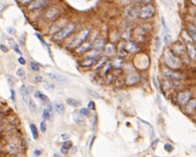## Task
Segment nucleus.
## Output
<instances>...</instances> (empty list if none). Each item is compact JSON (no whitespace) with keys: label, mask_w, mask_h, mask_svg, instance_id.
<instances>
[{"label":"nucleus","mask_w":196,"mask_h":157,"mask_svg":"<svg viewBox=\"0 0 196 157\" xmlns=\"http://www.w3.org/2000/svg\"><path fill=\"white\" fill-rule=\"evenodd\" d=\"M126 80H127L128 85H134L137 82L140 81V76L138 75V73H129Z\"/></svg>","instance_id":"obj_10"},{"label":"nucleus","mask_w":196,"mask_h":157,"mask_svg":"<svg viewBox=\"0 0 196 157\" xmlns=\"http://www.w3.org/2000/svg\"><path fill=\"white\" fill-rule=\"evenodd\" d=\"M43 88L45 90H47L49 92H51V91H53L55 88L54 85L52 84V83H50V82H48V81H45L43 83Z\"/></svg>","instance_id":"obj_24"},{"label":"nucleus","mask_w":196,"mask_h":157,"mask_svg":"<svg viewBox=\"0 0 196 157\" xmlns=\"http://www.w3.org/2000/svg\"><path fill=\"white\" fill-rule=\"evenodd\" d=\"M164 149H165V151H167V152H171L172 149H173V147L170 144L167 143L164 145Z\"/></svg>","instance_id":"obj_36"},{"label":"nucleus","mask_w":196,"mask_h":157,"mask_svg":"<svg viewBox=\"0 0 196 157\" xmlns=\"http://www.w3.org/2000/svg\"><path fill=\"white\" fill-rule=\"evenodd\" d=\"M163 60L165 65L171 70H176L181 67V61L179 60V58L169 49L165 50L163 54Z\"/></svg>","instance_id":"obj_1"},{"label":"nucleus","mask_w":196,"mask_h":157,"mask_svg":"<svg viewBox=\"0 0 196 157\" xmlns=\"http://www.w3.org/2000/svg\"><path fill=\"white\" fill-rule=\"evenodd\" d=\"M0 49L3 52H5V53H6L7 51H8V48H7L6 45H4V44H0Z\"/></svg>","instance_id":"obj_41"},{"label":"nucleus","mask_w":196,"mask_h":157,"mask_svg":"<svg viewBox=\"0 0 196 157\" xmlns=\"http://www.w3.org/2000/svg\"><path fill=\"white\" fill-rule=\"evenodd\" d=\"M28 105H29V109L32 112H35L36 111V104L34 103V101L32 99H29L28 100Z\"/></svg>","instance_id":"obj_27"},{"label":"nucleus","mask_w":196,"mask_h":157,"mask_svg":"<svg viewBox=\"0 0 196 157\" xmlns=\"http://www.w3.org/2000/svg\"><path fill=\"white\" fill-rule=\"evenodd\" d=\"M186 32L190 35V37L194 40V41H195V28L193 27H186Z\"/></svg>","instance_id":"obj_20"},{"label":"nucleus","mask_w":196,"mask_h":157,"mask_svg":"<svg viewBox=\"0 0 196 157\" xmlns=\"http://www.w3.org/2000/svg\"><path fill=\"white\" fill-rule=\"evenodd\" d=\"M34 34H35V36H36V37L38 38V40H39V41H40L41 42H42V44L44 45V46H46V43H45V42H44V41L42 40V36H41L40 34H37V33H35Z\"/></svg>","instance_id":"obj_40"},{"label":"nucleus","mask_w":196,"mask_h":157,"mask_svg":"<svg viewBox=\"0 0 196 157\" xmlns=\"http://www.w3.org/2000/svg\"><path fill=\"white\" fill-rule=\"evenodd\" d=\"M88 109H95V103L94 102H89L88 104Z\"/></svg>","instance_id":"obj_38"},{"label":"nucleus","mask_w":196,"mask_h":157,"mask_svg":"<svg viewBox=\"0 0 196 157\" xmlns=\"http://www.w3.org/2000/svg\"><path fill=\"white\" fill-rule=\"evenodd\" d=\"M89 34H90V29L89 28L83 29L79 34H76L74 37L72 39V41L68 43V47L70 49H74L79 47L80 45H81L84 41L87 40Z\"/></svg>","instance_id":"obj_2"},{"label":"nucleus","mask_w":196,"mask_h":157,"mask_svg":"<svg viewBox=\"0 0 196 157\" xmlns=\"http://www.w3.org/2000/svg\"><path fill=\"white\" fill-rule=\"evenodd\" d=\"M20 92V96H21L23 102H24V103H28V100H29V99H28V96H29V94H28V92H27V89L25 85H21Z\"/></svg>","instance_id":"obj_11"},{"label":"nucleus","mask_w":196,"mask_h":157,"mask_svg":"<svg viewBox=\"0 0 196 157\" xmlns=\"http://www.w3.org/2000/svg\"><path fill=\"white\" fill-rule=\"evenodd\" d=\"M163 41H164V43L169 44L170 42L171 41V36L170 34H165L164 37H163Z\"/></svg>","instance_id":"obj_34"},{"label":"nucleus","mask_w":196,"mask_h":157,"mask_svg":"<svg viewBox=\"0 0 196 157\" xmlns=\"http://www.w3.org/2000/svg\"><path fill=\"white\" fill-rule=\"evenodd\" d=\"M34 82H36V83H39V82H42V77L40 75H37V76H35L34 77Z\"/></svg>","instance_id":"obj_39"},{"label":"nucleus","mask_w":196,"mask_h":157,"mask_svg":"<svg viewBox=\"0 0 196 157\" xmlns=\"http://www.w3.org/2000/svg\"><path fill=\"white\" fill-rule=\"evenodd\" d=\"M74 120L75 121V123L78 124H83V123H84L83 117H82V116H80V115H76V114H74Z\"/></svg>","instance_id":"obj_25"},{"label":"nucleus","mask_w":196,"mask_h":157,"mask_svg":"<svg viewBox=\"0 0 196 157\" xmlns=\"http://www.w3.org/2000/svg\"><path fill=\"white\" fill-rule=\"evenodd\" d=\"M66 103L70 106H73V107H78L81 105V102L79 100H76L74 98H67L66 99Z\"/></svg>","instance_id":"obj_18"},{"label":"nucleus","mask_w":196,"mask_h":157,"mask_svg":"<svg viewBox=\"0 0 196 157\" xmlns=\"http://www.w3.org/2000/svg\"><path fill=\"white\" fill-rule=\"evenodd\" d=\"M137 9H138V7H136V8L135 7H131L130 9L126 11V14L131 18H136L140 14V12Z\"/></svg>","instance_id":"obj_16"},{"label":"nucleus","mask_w":196,"mask_h":157,"mask_svg":"<svg viewBox=\"0 0 196 157\" xmlns=\"http://www.w3.org/2000/svg\"><path fill=\"white\" fill-rule=\"evenodd\" d=\"M54 157H60L58 154H54Z\"/></svg>","instance_id":"obj_47"},{"label":"nucleus","mask_w":196,"mask_h":157,"mask_svg":"<svg viewBox=\"0 0 196 157\" xmlns=\"http://www.w3.org/2000/svg\"><path fill=\"white\" fill-rule=\"evenodd\" d=\"M90 46H91V45H90L89 42L85 43V44H83V45H81L80 48H78L75 50V52H76L77 54H82V53H84V52H87V50L90 48Z\"/></svg>","instance_id":"obj_17"},{"label":"nucleus","mask_w":196,"mask_h":157,"mask_svg":"<svg viewBox=\"0 0 196 157\" xmlns=\"http://www.w3.org/2000/svg\"><path fill=\"white\" fill-rule=\"evenodd\" d=\"M75 29V26L74 23H69L66 26L63 27L62 29L58 30V33H56L53 36V39L56 41H61L66 38H67L70 34H72Z\"/></svg>","instance_id":"obj_3"},{"label":"nucleus","mask_w":196,"mask_h":157,"mask_svg":"<svg viewBox=\"0 0 196 157\" xmlns=\"http://www.w3.org/2000/svg\"><path fill=\"white\" fill-rule=\"evenodd\" d=\"M47 75L55 82L58 83V84H66L68 83V79L65 76L58 74V73H48Z\"/></svg>","instance_id":"obj_6"},{"label":"nucleus","mask_w":196,"mask_h":157,"mask_svg":"<svg viewBox=\"0 0 196 157\" xmlns=\"http://www.w3.org/2000/svg\"><path fill=\"white\" fill-rule=\"evenodd\" d=\"M46 127H47V126H46V123H45V121L41 122L40 129L42 132H45V131H46Z\"/></svg>","instance_id":"obj_35"},{"label":"nucleus","mask_w":196,"mask_h":157,"mask_svg":"<svg viewBox=\"0 0 196 157\" xmlns=\"http://www.w3.org/2000/svg\"><path fill=\"white\" fill-rule=\"evenodd\" d=\"M6 31L8 34H12V35H14V34H15V33H16V31H15V29H14V27H7Z\"/></svg>","instance_id":"obj_37"},{"label":"nucleus","mask_w":196,"mask_h":157,"mask_svg":"<svg viewBox=\"0 0 196 157\" xmlns=\"http://www.w3.org/2000/svg\"><path fill=\"white\" fill-rule=\"evenodd\" d=\"M30 68L34 72H38L40 70V65L37 63H35V62L31 61L30 62Z\"/></svg>","instance_id":"obj_26"},{"label":"nucleus","mask_w":196,"mask_h":157,"mask_svg":"<svg viewBox=\"0 0 196 157\" xmlns=\"http://www.w3.org/2000/svg\"><path fill=\"white\" fill-rule=\"evenodd\" d=\"M53 107H54L55 111L58 114H63L65 112V106H64L63 103L55 102L54 104H53Z\"/></svg>","instance_id":"obj_15"},{"label":"nucleus","mask_w":196,"mask_h":157,"mask_svg":"<svg viewBox=\"0 0 196 157\" xmlns=\"http://www.w3.org/2000/svg\"><path fill=\"white\" fill-rule=\"evenodd\" d=\"M18 62L20 63V65H25L26 64V61H25V59H24V57H20L19 58H18Z\"/></svg>","instance_id":"obj_43"},{"label":"nucleus","mask_w":196,"mask_h":157,"mask_svg":"<svg viewBox=\"0 0 196 157\" xmlns=\"http://www.w3.org/2000/svg\"><path fill=\"white\" fill-rule=\"evenodd\" d=\"M11 98L13 101H14V90L13 89H11Z\"/></svg>","instance_id":"obj_46"},{"label":"nucleus","mask_w":196,"mask_h":157,"mask_svg":"<svg viewBox=\"0 0 196 157\" xmlns=\"http://www.w3.org/2000/svg\"><path fill=\"white\" fill-rule=\"evenodd\" d=\"M96 61L95 58H91V59H87L85 62H83V63H81V65H83V66H90V65H92Z\"/></svg>","instance_id":"obj_28"},{"label":"nucleus","mask_w":196,"mask_h":157,"mask_svg":"<svg viewBox=\"0 0 196 157\" xmlns=\"http://www.w3.org/2000/svg\"><path fill=\"white\" fill-rule=\"evenodd\" d=\"M194 110H195V101L193 100V101H190L189 103L186 104V111L188 114H193V113H194Z\"/></svg>","instance_id":"obj_14"},{"label":"nucleus","mask_w":196,"mask_h":157,"mask_svg":"<svg viewBox=\"0 0 196 157\" xmlns=\"http://www.w3.org/2000/svg\"><path fill=\"white\" fill-rule=\"evenodd\" d=\"M34 97L37 98V99H39L42 103L49 104V103H50V100H49L48 96L43 95V94H42V92H40V91H36V92L34 93Z\"/></svg>","instance_id":"obj_12"},{"label":"nucleus","mask_w":196,"mask_h":157,"mask_svg":"<svg viewBox=\"0 0 196 157\" xmlns=\"http://www.w3.org/2000/svg\"><path fill=\"white\" fill-rule=\"evenodd\" d=\"M8 42L11 44V46L13 47L14 50L15 51V52H16V53H18V54H21L20 49H19V47H18V45L16 44V42H15V41H14L13 39H9V40H8Z\"/></svg>","instance_id":"obj_23"},{"label":"nucleus","mask_w":196,"mask_h":157,"mask_svg":"<svg viewBox=\"0 0 196 157\" xmlns=\"http://www.w3.org/2000/svg\"><path fill=\"white\" fill-rule=\"evenodd\" d=\"M47 6V1L43 0H38V1H34L32 4L29 6V10H35V9H40L42 7Z\"/></svg>","instance_id":"obj_9"},{"label":"nucleus","mask_w":196,"mask_h":157,"mask_svg":"<svg viewBox=\"0 0 196 157\" xmlns=\"http://www.w3.org/2000/svg\"><path fill=\"white\" fill-rule=\"evenodd\" d=\"M87 91L89 93V95H90V96H93V97H95V98H96V99H100V98H101V96H100L98 93H96L95 91H94V90H91V89L88 88L87 89Z\"/></svg>","instance_id":"obj_30"},{"label":"nucleus","mask_w":196,"mask_h":157,"mask_svg":"<svg viewBox=\"0 0 196 157\" xmlns=\"http://www.w3.org/2000/svg\"><path fill=\"white\" fill-rule=\"evenodd\" d=\"M192 97H193V93L191 91H187V90L182 91L178 96V103L181 105H186L192 99Z\"/></svg>","instance_id":"obj_4"},{"label":"nucleus","mask_w":196,"mask_h":157,"mask_svg":"<svg viewBox=\"0 0 196 157\" xmlns=\"http://www.w3.org/2000/svg\"><path fill=\"white\" fill-rule=\"evenodd\" d=\"M41 155V151L38 150V149H36V150L34 151V156H39Z\"/></svg>","instance_id":"obj_44"},{"label":"nucleus","mask_w":196,"mask_h":157,"mask_svg":"<svg viewBox=\"0 0 196 157\" xmlns=\"http://www.w3.org/2000/svg\"><path fill=\"white\" fill-rule=\"evenodd\" d=\"M163 75L165 77H167L170 80H180L182 77L179 73H177L175 72H172L169 69H164L163 70Z\"/></svg>","instance_id":"obj_7"},{"label":"nucleus","mask_w":196,"mask_h":157,"mask_svg":"<svg viewBox=\"0 0 196 157\" xmlns=\"http://www.w3.org/2000/svg\"><path fill=\"white\" fill-rule=\"evenodd\" d=\"M72 146H73V143H72V141H65V143L63 144V146H62V147H61V152L63 153V154H66L67 150H69L71 147H72Z\"/></svg>","instance_id":"obj_19"},{"label":"nucleus","mask_w":196,"mask_h":157,"mask_svg":"<svg viewBox=\"0 0 196 157\" xmlns=\"http://www.w3.org/2000/svg\"><path fill=\"white\" fill-rule=\"evenodd\" d=\"M155 14V7L152 5H147L140 12V17L142 19H149Z\"/></svg>","instance_id":"obj_5"},{"label":"nucleus","mask_w":196,"mask_h":157,"mask_svg":"<svg viewBox=\"0 0 196 157\" xmlns=\"http://www.w3.org/2000/svg\"><path fill=\"white\" fill-rule=\"evenodd\" d=\"M162 27H163V29H165V32H168V31H169V28H168L167 26H166L165 21H164V19H163V18H162Z\"/></svg>","instance_id":"obj_42"},{"label":"nucleus","mask_w":196,"mask_h":157,"mask_svg":"<svg viewBox=\"0 0 196 157\" xmlns=\"http://www.w3.org/2000/svg\"><path fill=\"white\" fill-rule=\"evenodd\" d=\"M42 118L44 120H48L50 118V112L48 110V109H44L42 111Z\"/></svg>","instance_id":"obj_29"},{"label":"nucleus","mask_w":196,"mask_h":157,"mask_svg":"<svg viewBox=\"0 0 196 157\" xmlns=\"http://www.w3.org/2000/svg\"><path fill=\"white\" fill-rule=\"evenodd\" d=\"M80 115L81 116H88L89 115V110L87 108H82L80 109Z\"/></svg>","instance_id":"obj_32"},{"label":"nucleus","mask_w":196,"mask_h":157,"mask_svg":"<svg viewBox=\"0 0 196 157\" xmlns=\"http://www.w3.org/2000/svg\"><path fill=\"white\" fill-rule=\"evenodd\" d=\"M128 50L130 52H132V53H135L136 51L139 50V48H138V46H137V44H136L135 42L130 41L128 45Z\"/></svg>","instance_id":"obj_22"},{"label":"nucleus","mask_w":196,"mask_h":157,"mask_svg":"<svg viewBox=\"0 0 196 157\" xmlns=\"http://www.w3.org/2000/svg\"><path fill=\"white\" fill-rule=\"evenodd\" d=\"M161 48V40H160V37L157 36L156 39V51H158Z\"/></svg>","instance_id":"obj_33"},{"label":"nucleus","mask_w":196,"mask_h":157,"mask_svg":"<svg viewBox=\"0 0 196 157\" xmlns=\"http://www.w3.org/2000/svg\"><path fill=\"white\" fill-rule=\"evenodd\" d=\"M16 74L20 77V78H23V77H25L26 76V73H25V70L23 68H19L17 70V73H16Z\"/></svg>","instance_id":"obj_31"},{"label":"nucleus","mask_w":196,"mask_h":157,"mask_svg":"<svg viewBox=\"0 0 196 157\" xmlns=\"http://www.w3.org/2000/svg\"><path fill=\"white\" fill-rule=\"evenodd\" d=\"M186 49H187V51L189 53L191 58H195V47L194 46L193 42L191 41H186Z\"/></svg>","instance_id":"obj_13"},{"label":"nucleus","mask_w":196,"mask_h":157,"mask_svg":"<svg viewBox=\"0 0 196 157\" xmlns=\"http://www.w3.org/2000/svg\"><path fill=\"white\" fill-rule=\"evenodd\" d=\"M29 127H30V131H31V133H32V136L34 138V139H38V131H37L36 126L34 125V124H31Z\"/></svg>","instance_id":"obj_21"},{"label":"nucleus","mask_w":196,"mask_h":157,"mask_svg":"<svg viewBox=\"0 0 196 157\" xmlns=\"http://www.w3.org/2000/svg\"><path fill=\"white\" fill-rule=\"evenodd\" d=\"M62 139H63L64 140H66V139H69V135H68L67 133H64V134H62Z\"/></svg>","instance_id":"obj_45"},{"label":"nucleus","mask_w":196,"mask_h":157,"mask_svg":"<svg viewBox=\"0 0 196 157\" xmlns=\"http://www.w3.org/2000/svg\"><path fill=\"white\" fill-rule=\"evenodd\" d=\"M58 15H59V10L56 7L50 8L46 12V18L49 20H54L58 17Z\"/></svg>","instance_id":"obj_8"}]
</instances>
